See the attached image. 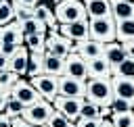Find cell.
<instances>
[{
	"label": "cell",
	"instance_id": "cell-19",
	"mask_svg": "<svg viewBox=\"0 0 134 127\" xmlns=\"http://www.w3.org/2000/svg\"><path fill=\"white\" fill-rule=\"evenodd\" d=\"M34 17L38 19V21H42L48 29H59V21H57V17H54V10L48 6V4H44V2H40V4H36L34 6Z\"/></svg>",
	"mask_w": 134,
	"mask_h": 127
},
{
	"label": "cell",
	"instance_id": "cell-29",
	"mask_svg": "<svg viewBox=\"0 0 134 127\" xmlns=\"http://www.w3.org/2000/svg\"><path fill=\"white\" fill-rule=\"evenodd\" d=\"M46 125H48V127H75V121H71V119L65 117L63 112L54 110V112L50 115V119H48Z\"/></svg>",
	"mask_w": 134,
	"mask_h": 127
},
{
	"label": "cell",
	"instance_id": "cell-39",
	"mask_svg": "<svg viewBox=\"0 0 134 127\" xmlns=\"http://www.w3.org/2000/svg\"><path fill=\"white\" fill-rule=\"evenodd\" d=\"M0 127H13L10 125V117L6 112H0Z\"/></svg>",
	"mask_w": 134,
	"mask_h": 127
},
{
	"label": "cell",
	"instance_id": "cell-37",
	"mask_svg": "<svg viewBox=\"0 0 134 127\" xmlns=\"http://www.w3.org/2000/svg\"><path fill=\"white\" fill-rule=\"evenodd\" d=\"M42 0H13V4H17V6H36V4H40Z\"/></svg>",
	"mask_w": 134,
	"mask_h": 127
},
{
	"label": "cell",
	"instance_id": "cell-2",
	"mask_svg": "<svg viewBox=\"0 0 134 127\" xmlns=\"http://www.w3.org/2000/svg\"><path fill=\"white\" fill-rule=\"evenodd\" d=\"M52 10L59 23H75V21L88 19V12L82 0H59L52 6Z\"/></svg>",
	"mask_w": 134,
	"mask_h": 127
},
{
	"label": "cell",
	"instance_id": "cell-16",
	"mask_svg": "<svg viewBox=\"0 0 134 127\" xmlns=\"http://www.w3.org/2000/svg\"><path fill=\"white\" fill-rule=\"evenodd\" d=\"M107 60H109V65L113 67V71L128 58V54H126V48H124V44L121 42H109V44H105V54H103Z\"/></svg>",
	"mask_w": 134,
	"mask_h": 127
},
{
	"label": "cell",
	"instance_id": "cell-36",
	"mask_svg": "<svg viewBox=\"0 0 134 127\" xmlns=\"http://www.w3.org/2000/svg\"><path fill=\"white\" fill-rule=\"evenodd\" d=\"M10 125H13V127H36V125H31V123H27L21 115H19V117H10Z\"/></svg>",
	"mask_w": 134,
	"mask_h": 127
},
{
	"label": "cell",
	"instance_id": "cell-10",
	"mask_svg": "<svg viewBox=\"0 0 134 127\" xmlns=\"http://www.w3.org/2000/svg\"><path fill=\"white\" fill-rule=\"evenodd\" d=\"M59 94L67 96V98H86V81L69 77V75H61L59 77Z\"/></svg>",
	"mask_w": 134,
	"mask_h": 127
},
{
	"label": "cell",
	"instance_id": "cell-45",
	"mask_svg": "<svg viewBox=\"0 0 134 127\" xmlns=\"http://www.w3.org/2000/svg\"><path fill=\"white\" fill-rule=\"evenodd\" d=\"M57 2H59V0H57Z\"/></svg>",
	"mask_w": 134,
	"mask_h": 127
},
{
	"label": "cell",
	"instance_id": "cell-15",
	"mask_svg": "<svg viewBox=\"0 0 134 127\" xmlns=\"http://www.w3.org/2000/svg\"><path fill=\"white\" fill-rule=\"evenodd\" d=\"M27 62H29V50H27V46L23 44V46H19V48L10 54V58H8V69L15 71L19 77H25V75H27Z\"/></svg>",
	"mask_w": 134,
	"mask_h": 127
},
{
	"label": "cell",
	"instance_id": "cell-8",
	"mask_svg": "<svg viewBox=\"0 0 134 127\" xmlns=\"http://www.w3.org/2000/svg\"><path fill=\"white\" fill-rule=\"evenodd\" d=\"M84 100H86V98H67V96H61V94H59V96L52 100V106H54V110L63 112V115L69 117L71 121H77Z\"/></svg>",
	"mask_w": 134,
	"mask_h": 127
},
{
	"label": "cell",
	"instance_id": "cell-35",
	"mask_svg": "<svg viewBox=\"0 0 134 127\" xmlns=\"http://www.w3.org/2000/svg\"><path fill=\"white\" fill-rule=\"evenodd\" d=\"M111 108H113V115H115V112H124V110H128V108H132V106H130L126 100H121V98H113Z\"/></svg>",
	"mask_w": 134,
	"mask_h": 127
},
{
	"label": "cell",
	"instance_id": "cell-42",
	"mask_svg": "<svg viewBox=\"0 0 134 127\" xmlns=\"http://www.w3.org/2000/svg\"><path fill=\"white\" fill-rule=\"evenodd\" d=\"M100 127H113V123H111V119H105V121H103V125H100Z\"/></svg>",
	"mask_w": 134,
	"mask_h": 127
},
{
	"label": "cell",
	"instance_id": "cell-9",
	"mask_svg": "<svg viewBox=\"0 0 134 127\" xmlns=\"http://www.w3.org/2000/svg\"><path fill=\"white\" fill-rule=\"evenodd\" d=\"M111 85H113V94H115V98L126 100V102L134 108V79L113 73V77H111Z\"/></svg>",
	"mask_w": 134,
	"mask_h": 127
},
{
	"label": "cell",
	"instance_id": "cell-27",
	"mask_svg": "<svg viewBox=\"0 0 134 127\" xmlns=\"http://www.w3.org/2000/svg\"><path fill=\"white\" fill-rule=\"evenodd\" d=\"M15 21V4L13 0H0V27Z\"/></svg>",
	"mask_w": 134,
	"mask_h": 127
},
{
	"label": "cell",
	"instance_id": "cell-4",
	"mask_svg": "<svg viewBox=\"0 0 134 127\" xmlns=\"http://www.w3.org/2000/svg\"><path fill=\"white\" fill-rule=\"evenodd\" d=\"M54 112V106H52V102H48V100H40V102H36V104H31V106H25V110H23V119L27 121V123H31V125H36V127H42V125H46L48 123V119H50V115Z\"/></svg>",
	"mask_w": 134,
	"mask_h": 127
},
{
	"label": "cell",
	"instance_id": "cell-14",
	"mask_svg": "<svg viewBox=\"0 0 134 127\" xmlns=\"http://www.w3.org/2000/svg\"><path fill=\"white\" fill-rule=\"evenodd\" d=\"M0 44H13V46H23L25 44V33L19 21H13L8 25H2L0 29Z\"/></svg>",
	"mask_w": 134,
	"mask_h": 127
},
{
	"label": "cell",
	"instance_id": "cell-3",
	"mask_svg": "<svg viewBox=\"0 0 134 127\" xmlns=\"http://www.w3.org/2000/svg\"><path fill=\"white\" fill-rule=\"evenodd\" d=\"M88 27H90V37L103 44L115 42L117 40V21L109 15V17H96V19H88Z\"/></svg>",
	"mask_w": 134,
	"mask_h": 127
},
{
	"label": "cell",
	"instance_id": "cell-12",
	"mask_svg": "<svg viewBox=\"0 0 134 127\" xmlns=\"http://www.w3.org/2000/svg\"><path fill=\"white\" fill-rule=\"evenodd\" d=\"M59 31L69 37L71 42H84L90 37V27H88V19L86 21H75V23H61Z\"/></svg>",
	"mask_w": 134,
	"mask_h": 127
},
{
	"label": "cell",
	"instance_id": "cell-25",
	"mask_svg": "<svg viewBox=\"0 0 134 127\" xmlns=\"http://www.w3.org/2000/svg\"><path fill=\"white\" fill-rule=\"evenodd\" d=\"M113 127H134V108H128L124 112H115L111 117Z\"/></svg>",
	"mask_w": 134,
	"mask_h": 127
},
{
	"label": "cell",
	"instance_id": "cell-41",
	"mask_svg": "<svg viewBox=\"0 0 134 127\" xmlns=\"http://www.w3.org/2000/svg\"><path fill=\"white\" fill-rule=\"evenodd\" d=\"M8 58H10V56H6V54H2V52H0V71L8 69Z\"/></svg>",
	"mask_w": 134,
	"mask_h": 127
},
{
	"label": "cell",
	"instance_id": "cell-22",
	"mask_svg": "<svg viewBox=\"0 0 134 127\" xmlns=\"http://www.w3.org/2000/svg\"><path fill=\"white\" fill-rule=\"evenodd\" d=\"M44 73V52H29V62H27V79L42 75Z\"/></svg>",
	"mask_w": 134,
	"mask_h": 127
},
{
	"label": "cell",
	"instance_id": "cell-44",
	"mask_svg": "<svg viewBox=\"0 0 134 127\" xmlns=\"http://www.w3.org/2000/svg\"><path fill=\"white\" fill-rule=\"evenodd\" d=\"M0 29H2V27H0Z\"/></svg>",
	"mask_w": 134,
	"mask_h": 127
},
{
	"label": "cell",
	"instance_id": "cell-26",
	"mask_svg": "<svg viewBox=\"0 0 134 127\" xmlns=\"http://www.w3.org/2000/svg\"><path fill=\"white\" fill-rule=\"evenodd\" d=\"M21 27H23L25 37H27V35H34V33H46V31H48V27H46L42 21H38L36 17H31V19L23 21V23H21Z\"/></svg>",
	"mask_w": 134,
	"mask_h": 127
},
{
	"label": "cell",
	"instance_id": "cell-43",
	"mask_svg": "<svg viewBox=\"0 0 134 127\" xmlns=\"http://www.w3.org/2000/svg\"><path fill=\"white\" fill-rule=\"evenodd\" d=\"M42 127H48V125H42Z\"/></svg>",
	"mask_w": 134,
	"mask_h": 127
},
{
	"label": "cell",
	"instance_id": "cell-33",
	"mask_svg": "<svg viewBox=\"0 0 134 127\" xmlns=\"http://www.w3.org/2000/svg\"><path fill=\"white\" fill-rule=\"evenodd\" d=\"M31 17H34V8L31 6H17L15 4V21L23 23V21H27Z\"/></svg>",
	"mask_w": 134,
	"mask_h": 127
},
{
	"label": "cell",
	"instance_id": "cell-40",
	"mask_svg": "<svg viewBox=\"0 0 134 127\" xmlns=\"http://www.w3.org/2000/svg\"><path fill=\"white\" fill-rule=\"evenodd\" d=\"M124 48H126V54H128L130 58H134V40L126 42V44H124Z\"/></svg>",
	"mask_w": 134,
	"mask_h": 127
},
{
	"label": "cell",
	"instance_id": "cell-13",
	"mask_svg": "<svg viewBox=\"0 0 134 127\" xmlns=\"http://www.w3.org/2000/svg\"><path fill=\"white\" fill-rule=\"evenodd\" d=\"M73 52H77L84 60H92V58H98V56L105 54V44L88 37V40H84V42H75Z\"/></svg>",
	"mask_w": 134,
	"mask_h": 127
},
{
	"label": "cell",
	"instance_id": "cell-32",
	"mask_svg": "<svg viewBox=\"0 0 134 127\" xmlns=\"http://www.w3.org/2000/svg\"><path fill=\"white\" fill-rule=\"evenodd\" d=\"M115 73L117 75H124V77H130V79H134V58H126L117 69H115Z\"/></svg>",
	"mask_w": 134,
	"mask_h": 127
},
{
	"label": "cell",
	"instance_id": "cell-31",
	"mask_svg": "<svg viewBox=\"0 0 134 127\" xmlns=\"http://www.w3.org/2000/svg\"><path fill=\"white\" fill-rule=\"evenodd\" d=\"M23 110H25V106H23L19 100H15V98L10 96V98H8V102H6L4 112H6L8 117H19V115H23Z\"/></svg>",
	"mask_w": 134,
	"mask_h": 127
},
{
	"label": "cell",
	"instance_id": "cell-7",
	"mask_svg": "<svg viewBox=\"0 0 134 127\" xmlns=\"http://www.w3.org/2000/svg\"><path fill=\"white\" fill-rule=\"evenodd\" d=\"M10 96L15 100H19L23 106H31V104H36V102L42 100V96L38 94V90L31 85V81L29 79H23V77L10 87Z\"/></svg>",
	"mask_w": 134,
	"mask_h": 127
},
{
	"label": "cell",
	"instance_id": "cell-28",
	"mask_svg": "<svg viewBox=\"0 0 134 127\" xmlns=\"http://www.w3.org/2000/svg\"><path fill=\"white\" fill-rule=\"evenodd\" d=\"M21 77L15 73V71H10V69H4V71H0V92H8L17 81H19Z\"/></svg>",
	"mask_w": 134,
	"mask_h": 127
},
{
	"label": "cell",
	"instance_id": "cell-1",
	"mask_svg": "<svg viewBox=\"0 0 134 127\" xmlns=\"http://www.w3.org/2000/svg\"><path fill=\"white\" fill-rule=\"evenodd\" d=\"M113 98H115V94H113L111 79L90 77L86 81V100H90L94 104H100V106H107V104L113 102Z\"/></svg>",
	"mask_w": 134,
	"mask_h": 127
},
{
	"label": "cell",
	"instance_id": "cell-34",
	"mask_svg": "<svg viewBox=\"0 0 134 127\" xmlns=\"http://www.w3.org/2000/svg\"><path fill=\"white\" fill-rule=\"evenodd\" d=\"M105 119L100 117H94V119H77L75 121V127H100Z\"/></svg>",
	"mask_w": 134,
	"mask_h": 127
},
{
	"label": "cell",
	"instance_id": "cell-11",
	"mask_svg": "<svg viewBox=\"0 0 134 127\" xmlns=\"http://www.w3.org/2000/svg\"><path fill=\"white\" fill-rule=\"evenodd\" d=\"M65 75L82 79V81H88V62L77 52L67 54V58H65Z\"/></svg>",
	"mask_w": 134,
	"mask_h": 127
},
{
	"label": "cell",
	"instance_id": "cell-17",
	"mask_svg": "<svg viewBox=\"0 0 134 127\" xmlns=\"http://www.w3.org/2000/svg\"><path fill=\"white\" fill-rule=\"evenodd\" d=\"M88 62V79L90 77H105V79H111L113 77V67L109 65V60L105 56H98V58H92V60H86Z\"/></svg>",
	"mask_w": 134,
	"mask_h": 127
},
{
	"label": "cell",
	"instance_id": "cell-30",
	"mask_svg": "<svg viewBox=\"0 0 134 127\" xmlns=\"http://www.w3.org/2000/svg\"><path fill=\"white\" fill-rule=\"evenodd\" d=\"M94 117H100V104H94L90 100H84L82 110H80V119H94Z\"/></svg>",
	"mask_w": 134,
	"mask_h": 127
},
{
	"label": "cell",
	"instance_id": "cell-23",
	"mask_svg": "<svg viewBox=\"0 0 134 127\" xmlns=\"http://www.w3.org/2000/svg\"><path fill=\"white\" fill-rule=\"evenodd\" d=\"M130 40H134V17L126 21H117V42L126 44Z\"/></svg>",
	"mask_w": 134,
	"mask_h": 127
},
{
	"label": "cell",
	"instance_id": "cell-18",
	"mask_svg": "<svg viewBox=\"0 0 134 127\" xmlns=\"http://www.w3.org/2000/svg\"><path fill=\"white\" fill-rule=\"evenodd\" d=\"M111 2V17L115 21H126L134 17V0H109Z\"/></svg>",
	"mask_w": 134,
	"mask_h": 127
},
{
	"label": "cell",
	"instance_id": "cell-38",
	"mask_svg": "<svg viewBox=\"0 0 134 127\" xmlns=\"http://www.w3.org/2000/svg\"><path fill=\"white\" fill-rule=\"evenodd\" d=\"M111 117H113V108H111V104L100 106V119H111Z\"/></svg>",
	"mask_w": 134,
	"mask_h": 127
},
{
	"label": "cell",
	"instance_id": "cell-21",
	"mask_svg": "<svg viewBox=\"0 0 134 127\" xmlns=\"http://www.w3.org/2000/svg\"><path fill=\"white\" fill-rule=\"evenodd\" d=\"M44 73L48 75H65V58L52 54V52H44Z\"/></svg>",
	"mask_w": 134,
	"mask_h": 127
},
{
	"label": "cell",
	"instance_id": "cell-6",
	"mask_svg": "<svg viewBox=\"0 0 134 127\" xmlns=\"http://www.w3.org/2000/svg\"><path fill=\"white\" fill-rule=\"evenodd\" d=\"M31 85L38 90V94L52 102L57 96H59V77L57 75H48V73H42V75H36V77H29Z\"/></svg>",
	"mask_w": 134,
	"mask_h": 127
},
{
	"label": "cell",
	"instance_id": "cell-5",
	"mask_svg": "<svg viewBox=\"0 0 134 127\" xmlns=\"http://www.w3.org/2000/svg\"><path fill=\"white\" fill-rule=\"evenodd\" d=\"M73 46H75V42L65 37L59 29H48V33H46V52H52L61 58H67V54L73 52Z\"/></svg>",
	"mask_w": 134,
	"mask_h": 127
},
{
	"label": "cell",
	"instance_id": "cell-20",
	"mask_svg": "<svg viewBox=\"0 0 134 127\" xmlns=\"http://www.w3.org/2000/svg\"><path fill=\"white\" fill-rule=\"evenodd\" d=\"M88 12V19L96 17H109L111 15V2L109 0H82Z\"/></svg>",
	"mask_w": 134,
	"mask_h": 127
},
{
	"label": "cell",
	"instance_id": "cell-24",
	"mask_svg": "<svg viewBox=\"0 0 134 127\" xmlns=\"http://www.w3.org/2000/svg\"><path fill=\"white\" fill-rule=\"evenodd\" d=\"M48 33V31H46ZM46 33H34L25 37V46L29 52H46Z\"/></svg>",
	"mask_w": 134,
	"mask_h": 127
}]
</instances>
